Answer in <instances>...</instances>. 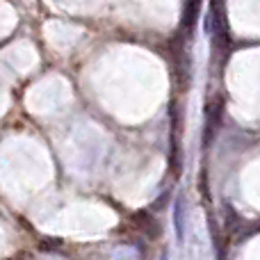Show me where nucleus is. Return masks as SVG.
Wrapping results in <instances>:
<instances>
[{
  "instance_id": "nucleus-1",
  "label": "nucleus",
  "mask_w": 260,
  "mask_h": 260,
  "mask_svg": "<svg viewBox=\"0 0 260 260\" xmlns=\"http://www.w3.org/2000/svg\"><path fill=\"white\" fill-rule=\"evenodd\" d=\"M185 210H183V197H178L174 208V226H176V235H178V242H183L185 238Z\"/></svg>"
}]
</instances>
